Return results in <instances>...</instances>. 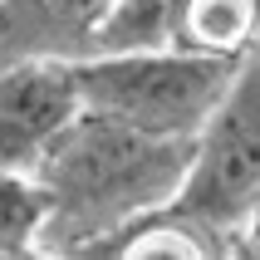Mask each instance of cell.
<instances>
[{
  "instance_id": "6da1fadb",
  "label": "cell",
  "mask_w": 260,
  "mask_h": 260,
  "mask_svg": "<svg viewBox=\"0 0 260 260\" xmlns=\"http://www.w3.org/2000/svg\"><path fill=\"white\" fill-rule=\"evenodd\" d=\"M187 162V138H152L108 113L79 108L35 167L49 202L40 255H118L123 236L177 197Z\"/></svg>"
},
{
  "instance_id": "7a4b0ae2",
  "label": "cell",
  "mask_w": 260,
  "mask_h": 260,
  "mask_svg": "<svg viewBox=\"0 0 260 260\" xmlns=\"http://www.w3.org/2000/svg\"><path fill=\"white\" fill-rule=\"evenodd\" d=\"M260 191V40L250 44L231 74L202 133L191 138V162L177 197L167 202L172 216L187 221L206 260L246 255V216Z\"/></svg>"
},
{
  "instance_id": "5b68a950",
  "label": "cell",
  "mask_w": 260,
  "mask_h": 260,
  "mask_svg": "<svg viewBox=\"0 0 260 260\" xmlns=\"http://www.w3.org/2000/svg\"><path fill=\"white\" fill-rule=\"evenodd\" d=\"M260 40V0H182L177 44L241 59Z\"/></svg>"
},
{
  "instance_id": "277c9868",
  "label": "cell",
  "mask_w": 260,
  "mask_h": 260,
  "mask_svg": "<svg viewBox=\"0 0 260 260\" xmlns=\"http://www.w3.org/2000/svg\"><path fill=\"white\" fill-rule=\"evenodd\" d=\"M84 108L74 59H5L0 64V167L29 172Z\"/></svg>"
},
{
  "instance_id": "8992f818",
  "label": "cell",
  "mask_w": 260,
  "mask_h": 260,
  "mask_svg": "<svg viewBox=\"0 0 260 260\" xmlns=\"http://www.w3.org/2000/svg\"><path fill=\"white\" fill-rule=\"evenodd\" d=\"M49 216L40 182L29 172L0 167V255H40V231Z\"/></svg>"
},
{
  "instance_id": "3957f363",
  "label": "cell",
  "mask_w": 260,
  "mask_h": 260,
  "mask_svg": "<svg viewBox=\"0 0 260 260\" xmlns=\"http://www.w3.org/2000/svg\"><path fill=\"white\" fill-rule=\"evenodd\" d=\"M241 59L202 54L187 44L162 49H118V54L74 59L79 99L93 113H108L128 128H143L152 138H197L221 93L231 88V74Z\"/></svg>"
},
{
  "instance_id": "52a82bcc",
  "label": "cell",
  "mask_w": 260,
  "mask_h": 260,
  "mask_svg": "<svg viewBox=\"0 0 260 260\" xmlns=\"http://www.w3.org/2000/svg\"><path fill=\"white\" fill-rule=\"evenodd\" d=\"M246 255H260V191H255L250 216H246Z\"/></svg>"
}]
</instances>
